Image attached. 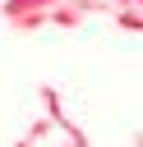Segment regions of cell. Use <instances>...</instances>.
Here are the masks:
<instances>
[{
    "mask_svg": "<svg viewBox=\"0 0 143 147\" xmlns=\"http://www.w3.org/2000/svg\"><path fill=\"white\" fill-rule=\"evenodd\" d=\"M65 5V0H0V18L9 32L18 37H32L37 28H51V9Z\"/></svg>",
    "mask_w": 143,
    "mask_h": 147,
    "instance_id": "1",
    "label": "cell"
},
{
    "mask_svg": "<svg viewBox=\"0 0 143 147\" xmlns=\"http://www.w3.org/2000/svg\"><path fill=\"white\" fill-rule=\"evenodd\" d=\"M37 96H42V106H46V119H51L55 129H65V138H69L74 147H92V142H88V133L65 115V106H60V92H55V87H37Z\"/></svg>",
    "mask_w": 143,
    "mask_h": 147,
    "instance_id": "2",
    "label": "cell"
},
{
    "mask_svg": "<svg viewBox=\"0 0 143 147\" xmlns=\"http://www.w3.org/2000/svg\"><path fill=\"white\" fill-rule=\"evenodd\" d=\"M83 18H88V14H83V5H78V0H65V5H55V9H51V28H65V32H78V28H83Z\"/></svg>",
    "mask_w": 143,
    "mask_h": 147,
    "instance_id": "3",
    "label": "cell"
},
{
    "mask_svg": "<svg viewBox=\"0 0 143 147\" xmlns=\"http://www.w3.org/2000/svg\"><path fill=\"white\" fill-rule=\"evenodd\" d=\"M115 23H120L125 32H143V14H138V9H115Z\"/></svg>",
    "mask_w": 143,
    "mask_h": 147,
    "instance_id": "4",
    "label": "cell"
},
{
    "mask_svg": "<svg viewBox=\"0 0 143 147\" xmlns=\"http://www.w3.org/2000/svg\"><path fill=\"white\" fill-rule=\"evenodd\" d=\"M46 133H51V119H32V124H28V133H23V138H28V142H37V147H42V138H46Z\"/></svg>",
    "mask_w": 143,
    "mask_h": 147,
    "instance_id": "5",
    "label": "cell"
},
{
    "mask_svg": "<svg viewBox=\"0 0 143 147\" xmlns=\"http://www.w3.org/2000/svg\"><path fill=\"white\" fill-rule=\"evenodd\" d=\"M111 5H115V9H134V0H111Z\"/></svg>",
    "mask_w": 143,
    "mask_h": 147,
    "instance_id": "6",
    "label": "cell"
},
{
    "mask_svg": "<svg viewBox=\"0 0 143 147\" xmlns=\"http://www.w3.org/2000/svg\"><path fill=\"white\" fill-rule=\"evenodd\" d=\"M134 147H143V129H138V133H134Z\"/></svg>",
    "mask_w": 143,
    "mask_h": 147,
    "instance_id": "7",
    "label": "cell"
},
{
    "mask_svg": "<svg viewBox=\"0 0 143 147\" xmlns=\"http://www.w3.org/2000/svg\"><path fill=\"white\" fill-rule=\"evenodd\" d=\"M134 9H138V14H143V0H134Z\"/></svg>",
    "mask_w": 143,
    "mask_h": 147,
    "instance_id": "8",
    "label": "cell"
},
{
    "mask_svg": "<svg viewBox=\"0 0 143 147\" xmlns=\"http://www.w3.org/2000/svg\"><path fill=\"white\" fill-rule=\"evenodd\" d=\"M65 147H74V142H65Z\"/></svg>",
    "mask_w": 143,
    "mask_h": 147,
    "instance_id": "9",
    "label": "cell"
}]
</instances>
